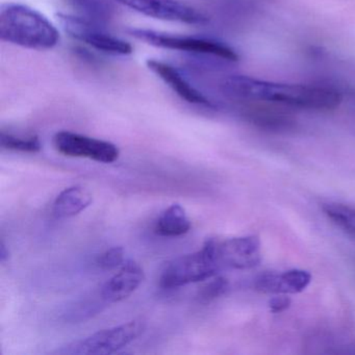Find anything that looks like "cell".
I'll return each mask as SVG.
<instances>
[{"label": "cell", "instance_id": "obj_1", "mask_svg": "<svg viewBox=\"0 0 355 355\" xmlns=\"http://www.w3.org/2000/svg\"><path fill=\"white\" fill-rule=\"evenodd\" d=\"M226 96L241 101H268L313 111H331L343 97L334 89L306 85L282 84L246 76H230L221 83Z\"/></svg>", "mask_w": 355, "mask_h": 355}, {"label": "cell", "instance_id": "obj_2", "mask_svg": "<svg viewBox=\"0 0 355 355\" xmlns=\"http://www.w3.org/2000/svg\"><path fill=\"white\" fill-rule=\"evenodd\" d=\"M0 38L24 49L49 51L59 44L60 33L40 12L9 3L0 9Z\"/></svg>", "mask_w": 355, "mask_h": 355}, {"label": "cell", "instance_id": "obj_3", "mask_svg": "<svg viewBox=\"0 0 355 355\" xmlns=\"http://www.w3.org/2000/svg\"><path fill=\"white\" fill-rule=\"evenodd\" d=\"M218 241L207 240L200 250L176 257L166 265L159 276V286L165 290L215 277L221 270Z\"/></svg>", "mask_w": 355, "mask_h": 355}, {"label": "cell", "instance_id": "obj_4", "mask_svg": "<svg viewBox=\"0 0 355 355\" xmlns=\"http://www.w3.org/2000/svg\"><path fill=\"white\" fill-rule=\"evenodd\" d=\"M146 329L144 319L132 320L121 325L101 329L87 338L71 343L57 351L64 355L113 354L142 336Z\"/></svg>", "mask_w": 355, "mask_h": 355}, {"label": "cell", "instance_id": "obj_5", "mask_svg": "<svg viewBox=\"0 0 355 355\" xmlns=\"http://www.w3.org/2000/svg\"><path fill=\"white\" fill-rule=\"evenodd\" d=\"M130 34L138 40L159 49L184 51L193 55L216 58L224 62H238L239 55L225 43L198 37L174 36L144 28H132Z\"/></svg>", "mask_w": 355, "mask_h": 355}, {"label": "cell", "instance_id": "obj_6", "mask_svg": "<svg viewBox=\"0 0 355 355\" xmlns=\"http://www.w3.org/2000/svg\"><path fill=\"white\" fill-rule=\"evenodd\" d=\"M62 28L71 38L80 41L101 53L113 55H132V46L122 39L107 33L103 24L87 19L82 16L58 14Z\"/></svg>", "mask_w": 355, "mask_h": 355}, {"label": "cell", "instance_id": "obj_7", "mask_svg": "<svg viewBox=\"0 0 355 355\" xmlns=\"http://www.w3.org/2000/svg\"><path fill=\"white\" fill-rule=\"evenodd\" d=\"M55 149L69 157H84L98 163L112 164L119 159L120 150L113 143L62 130L53 137Z\"/></svg>", "mask_w": 355, "mask_h": 355}, {"label": "cell", "instance_id": "obj_8", "mask_svg": "<svg viewBox=\"0 0 355 355\" xmlns=\"http://www.w3.org/2000/svg\"><path fill=\"white\" fill-rule=\"evenodd\" d=\"M138 13L164 21L201 26L207 24V16L180 0H115Z\"/></svg>", "mask_w": 355, "mask_h": 355}, {"label": "cell", "instance_id": "obj_9", "mask_svg": "<svg viewBox=\"0 0 355 355\" xmlns=\"http://www.w3.org/2000/svg\"><path fill=\"white\" fill-rule=\"evenodd\" d=\"M218 254L222 266L246 270L257 267L261 261L259 236H247L218 242Z\"/></svg>", "mask_w": 355, "mask_h": 355}, {"label": "cell", "instance_id": "obj_10", "mask_svg": "<svg viewBox=\"0 0 355 355\" xmlns=\"http://www.w3.org/2000/svg\"><path fill=\"white\" fill-rule=\"evenodd\" d=\"M147 67L153 72L157 78H161L178 96L182 101L191 105H201V107H213L211 101L203 95L198 89L195 88L184 74L176 69L174 66L165 63L159 60H148Z\"/></svg>", "mask_w": 355, "mask_h": 355}, {"label": "cell", "instance_id": "obj_11", "mask_svg": "<svg viewBox=\"0 0 355 355\" xmlns=\"http://www.w3.org/2000/svg\"><path fill=\"white\" fill-rule=\"evenodd\" d=\"M142 268L132 259L124 261L119 271L101 288V298L107 303H116L128 299L144 280Z\"/></svg>", "mask_w": 355, "mask_h": 355}, {"label": "cell", "instance_id": "obj_12", "mask_svg": "<svg viewBox=\"0 0 355 355\" xmlns=\"http://www.w3.org/2000/svg\"><path fill=\"white\" fill-rule=\"evenodd\" d=\"M311 282L309 272L301 269H292L276 273L267 272L257 276L254 288L259 292L272 294H298L303 292Z\"/></svg>", "mask_w": 355, "mask_h": 355}, {"label": "cell", "instance_id": "obj_13", "mask_svg": "<svg viewBox=\"0 0 355 355\" xmlns=\"http://www.w3.org/2000/svg\"><path fill=\"white\" fill-rule=\"evenodd\" d=\"M93 202L90 191L82 186H72L62 191L53 202V215L59 219L74 217Z\"/></svg>", "mask_w": 355, "mask_h": 355}, {"label": "cell", "instance_id": "obj_14", "mask_svg": "<svg viewBox=\"0 0 355 355\" xmlns=\"http://www.w3.org/2000/svg\"><path fill=\"white\" fill-rule=\"evenodd\" d=\"M192 227L190 218L186 209L180 205H170L155 221V230L157 236L166 238H175L188 234Z\"/></svg>", "mask_w": 355, "mask_h": 355}, {"label": "cell", "instance_id": "obj_15", "mask_svg": "<svg viewBox=\"0 0 355 355\" xmlns=\"http://www.w3.org/2000/svg\"><path fill=\"white\" fill-rule=\"evenodd\" d=\"M115 0H71L80 16L99 24H105L115 14Z\"/></svg>", "mask_w": 355, "mask_h": 355}, {"label": "cell", "instance_id": "obj_16", "mask_svg": "<svg viewBox=\"0 0 355 355\" xmlns=\"http://www.w3.org/2000/svg\"><path fill=\"white\" fill-rule=\"evenodd\" d=\"M328 219L340 230L355 236V207L342 203H326L322 207Z\"/></svg>", "mask_w": 355, "mask_h": 355}, {"label": "cell", "instance_id": "obj_17", "mask_svg": "<svg viewBox=\"0 0 355 355\" xmlns=\"http://www.w3.org/2000/svg\"><path fill=\"white\" fill-rule=\"evenodd\" d=\"M0 145L9 150L21 151V153H36L42 148L40 139L37 136L18 137L12 134L1 132L0 134Z\"/></svg>", "mask_w": 355, "mask_h": 355}, {"label": "cell", "instance_id": "obj_18", "mask_svg": "<svg viewBox=\"0 0 355 355\" xmlns=\"http://www.w3.org/2000/svg\"><path fill=\"white\" fill-rule=\"evenodd\" d=\"M124 249L121 246L112 247L97 257L96 263L103 270H113L124 263Z\"/></svg>", "mask_w": 355, "mask_h": 355}, {"label": "cell", "instance_id": "obj_19", "mask_svg": "<svg viewBox=\"0 0 355 355\" xmlns=\"http://www.w3.org/2000/svg\"><path fill=\"white\" fill-rule=\"evenodd\" d=\"M228 282L223 277L214 278L209 284L201 288L198 293V299L201 302L207 303L218 297L222 296L227 291Z\"/></svg>", "mask_w": 355, "mask_h": 355}, {"label": "cell", "instance_id": "obj_20", "mask_svg": "<svg viewBox=\"0 0 355 355\" xmlns=\"http://www.w3.org/2000/svg\"><path fill=\"white\" fill-rule=\"evenodd\" d=\"M291 303H292V301L288 297H274L269 301L270 311L274 313H282L290 307Z\"/></svg>", "mask_w": 355, "mask_h": 355}, {"label": "cell", "instance_id": "obj_21", "mask_svg": "<svg viewBox=\"0 0 355 355\" xmlns=\"http://www.w3.org/2000/svg\"><path fill=\"white\" fill-rule=\"evenodd\" d=\"M10 252L7 249V246H6L5 242L1 241V244H0V261L1 263H6V261L9 259Z\"/></svg>", "mask_w": 355, "mask_h": 355}]
</instances>
